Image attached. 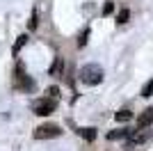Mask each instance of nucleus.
Segmentation results:
<instances>
[{
  "mask_svg": "<svg viewBox=\"0 0 153 151\" xmlns=\"http://www.w3.org/2000/svg\"><path fill=\"white\" fill-rule=\"evenodd\" d=\"M80 80L85 82V85H101L103 82V69L98 67V64H85L82 69H80Z\"/></svg>",
  "mask_w": 153,
  "mask_h": 151,
  "instance_id": "obj_1",
  "label": "nucleus"
},
{
  "mask_svg": "<svg viewBox=\"0 0 153 151\" xmlns=\"http://www.w3.org/2000/svg\"><path fill=\"white\" fill-rule=\"evenodd\" d=\"M59 135H62V128L57 124H41L32 133L34 140H53V138H59Z\"/></svg>",
  "mask_w": 153,
  "mask_h": 151,
  "instance_id": "obj_2",
  "label": "nucleus"
},
{
  "mask_svg": "<svg viewBox=\"0 0 153 151\" xmlns=\"http://www.w3.org/2000/svg\"><path fill=\"white\" fill-rule=\"evenodd\" d=\"M55 105H57V101L44 96V99H37V101H34L32 110H34V114H39V117H48V114L55 112Z\"/></svg>",
  "mask_w": 153,
  "mask_h": 151,
  "instance_id": "obj_3",
  "label": "nucleus"
},
{
  "mask_svg": "<svg viewBox=\"0 0 153 151\" xmlns=\"http://www.w3.org/2000/svg\"><path fill=\"white\" fill-rule=\"evenodd\" d=\"M16 87L23 89V92H30V89L34 87V80H32L30 76L25 73L23 64H19V67H16Z\"/></svg>",
  "mask_w": 153,
  "mask_h": 151,
  "instance_id": "obj_4",
  "label": "nucleus"
},
{
  "mask_svg": "<svg viewBox=\"0 0 153 151\" xmlns=\"http://www.w3.org/2000/svg\"><path fill=\"white\" fill-rule=\"evenodd\" d=\"M151 124H153V108H146V110L137 117V128L144 131V128H149Z\"/></svg>",
  "mask_w": 153,
  "mask_h": 151,
  "instance_id": "obj_5",
  "label": "nucleus"
},
{
  "mask_svg": "<svg viewBox=\"0 0 153 151\" xmlns=\"http://www.w3.org/2000/svg\"><path fill=\"white\" fill-rule=\"evenodd\" d=\"M149 140V131H140V128H137V131H130V135H128V144L130 147H137V144H142V142H146Z\"/></svg>",
  "mask_w": 153,
  "mask_h": 151,
  "instance_id": "obj_6",
  "label": "nucleus"
},
{
  "mask_svg": "<svg viewBox=\"0 0 153 151\" xmlns=\"http://www.w3.org/2000/svg\"><path fill=\"white\" fill-rule=\"evenodd\" d=\"M62 69H64V60H62V57H55V62L51 64L48 73H51V76H59V73H62Z\"/></svg>",
  "mask_w": 153,
  "mask_h": 151,
  "instance_id": "obj_7",
  "label": "nucleus"
},
{
  "mask_svg": "<svg viewBox=\"0 0 153 151\" xmlns=\"http://www.w3.org/2000/svg\"><path fill=\"white\" fill-rule=\"evenodd\" d=\"M78 133H80L87 142H94V140H96V128H80Z\"/></svg>",
  "mask_w": 153,
  "mask_h": 151,
  "instance_id": "obj_8",
  "label": "nucleus"
},
{
  "mask_svg": "<svg viewBox=\"0 0 153 151\" xmlns=\"http://www.w3.org/2000/svg\"><path fill=\"white\" fill-rule=\"evenodd\" d=\"M114 119H117V121H130V119H133V112L123 108V110H119V112L114 114Z\"/></svg>",
  "mask_w": 153,
  "mask_h": 151,
  "instance_id": "obj_9",
  "label": "nucleus"
},
{
  "mask_svg": "<svg viewBox=\"0 0 153 151\" xmlns=\"http://www.w3.org/2000/svg\"><path fill=\"white\" fill-rule=\"evenodd\" d=\"M128 135H130V131H128V128H121V131L108 133V140H119V138H128Z\"/></svg>",
  "mask_w": 153,
  "mask_h": 151,
  "instance_id": "obj_10",
  "label": "nucleus"
},
{
  "mask_svg": "<svg viewBox=\"0 0 153 151\" xmlns=\"http://www.w3.org/2000/svg\"><path fill=\"white\" fill-rule=\"evenodd\" d=\"M37 25H39V12L34 9L30 16V21H27V30H37Z\"/></svg>",
  "mask_w": 153,
  "mask_h": 151,
  "instance_id": "obj_11",
  "label": "nucleus"
},
{
  "mask_svg": "<svg viewBox=\"0 0 153 151\" xmlns=\"http://www.w3.org/2000/svg\"><path fill=\"white\" fill-rule=\"evenodd\" d=\"M25 41H27V34H21V37L16 39V44H14V55H16V53H19L23 46H25Z\"/></svg>",
  "mask_w": 153,
  "mask_h": 151,
  "instance_id": "obj_12",
  "label": "nucleus"
},
{
  "mask_svg": "<svg viewBox=\"0 0 153 151\" xmlns=\"http://www.w3.org/2000/svg\"><path fill=\"white\" fill-rule=\"evenodd\" d=\"M87 37H89V28H85V30L80 32V37H78V46H80V48L87 44Z\"/></svg>",
  "mask_w": 153,
  "mask_h": 151,
  "instance_id": "obj_13",
  "label": "nucleus"
},
{
  "mask_svg": "<svg viewBox=\"0 0 153 151\" xmlns=\"http://www.w3.org/2000/svg\"><path fill=\"white\" fill-rule=\"evenodd\" d=\"M128 19H130V12H128V9H121V12L117 14V23H126Z\"/></svg>",
  "mask_w": 153,
  "mask_h": 151,
  "instance_id": "obj_14",
  "label": "nucleus"
},
{
  "mask_svg": "<svg viewBox=\"0 0 153 151\" xmlns=\"http://www.w3.org/2000/svg\"><path fill=\"white\" fill-rule=\"evenodd\" d=\"M46 94H48V99L57 101L59 99V87H48V89H46Z\"/></svg>",
  "mask_w": 153,
  "mask_h": 151,
  "instance_id": "obj_15",
  "label": "nucleus"
},
{
  "mask_svg": "<svg viewBox=\"0 0 153 151\" xmlns=\"http://www.w3.org/2000/svg\"><path fill=\"white\" fill-rule=\"evenodd\" d=\"M151 94H153V78L144 85V87H142V96H151Z\"/></svg>",
  "mask_w": 153,
  "mask_h": 151,
  "instance_id": "obj_16",
  "label": "nucleus"
},
{
  "mask_svg": "<svg viewBox=\"0 0 153 151\" xmlns=\"http://www.w3.org/2000/svg\"><path fill=\"white\" fill-rule=\"evenodd\" d=\"M112 9H114V5H112V0H108V2H105V7H103V16L112 14Z\"/></svg>",
  "mask_w": 153,
  "mask_h": 151,
  "instance_id": "obj_17",
  "label": "nucleus"
}]
</instances>
